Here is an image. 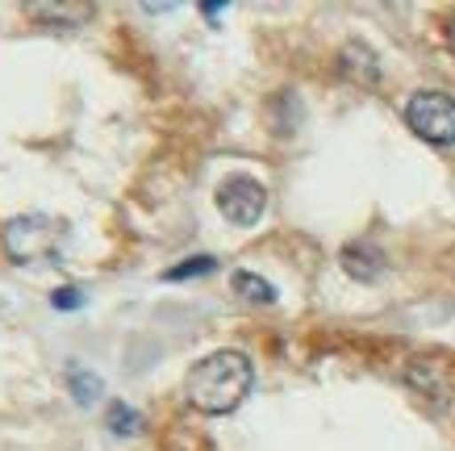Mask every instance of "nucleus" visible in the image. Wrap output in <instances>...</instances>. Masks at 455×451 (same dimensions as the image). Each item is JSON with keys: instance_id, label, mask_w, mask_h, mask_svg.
<instances>
[{"instance_id": "1", "label": "nucleus", "mask_w": 455, "mask_h": 451, "mask_svg": "<svg viewBox=\"0 0 455 451\" xmlns=\"http://www.w3.org/2000/svg\"><path fill=\"white\" fill-rule=\"evenodd\" d=\"M251 384H255L251 359L235 347H221V351H209L188 368L184 393L193 401V410L201 414H230L247 401Z\"/></svg>"}, {"instance_id": "2", "label": "nucleus", "mask_w": 455, "mask_h": 451, "mask_svg": "<svg viewBox=\"0 0 455 451\" xmlns=\"http://www.w3.org/2000/svg\"><path fill=\"white\" fill-rule=\"evenodd\" d=\"M71 226L51 213H17L4 221L0 230V246L17 268H38V263H55L68 246Z\"/></svg>"}, {"instance_id": "3", "label": "nucleus", "mask_w": 455, "mask_h": 451, "mask_svg": "<svg viewBox=\"0 0 455 451\" xmlns=\"http://www.w3.org/2000/svg\"><path fill=\"white\" fill-rule=\"evenodd\" d=\"M405 125L430 147H451L455 142V101L447 93H414L405 101Z\"/></svg>"}, {"instance_id": "4", "label": "nucleus", "mask_w": 455, "mask_h": 451, "mask_svg": "<svg viewBox=\"0 0 455 451\" xmlns=\"http://www.w3.org/2000/svg\"><path fill=\"white\" fill-rule=\"evenodd\" d=\"M221 218L235 221V226H255L267 209V189H263L255 176H226L213 192Z\"/></svg>"}, {"instance_id": "5", "label": "nucleus", "mask_w": 455, "mask_h": 451, "mask_svg": "<svg viewBox=\"0 0 455 451\" xmlns=\"http://www.w3.org/2000/svg\"><path fill=\"white\" fill-rule=\"evenodd\" d=\"M343 268L355 280H376V276L385 272V255L376 251V246H368V243H351V246H343Z\"/></svg>"}, {"instance_id": "6", "label": "nucleus", "mask_w": 455, "mask_h": 451, "mask_svg": "<svg viewBox=\"0 0 455 451\" xmlns=\"http://www.w3.org/2000/svg\"><path fill=\"white\" fill-rule=\"evenodd\" d=\"M68 389H71V401H76V406H92V401H100V393H105V381H100L97 372H88L84 364H68Z\"/></svg>"}, {"instance_id": "7", "label": "nucleus", "mask_w": 455, "mask_h": 451, "mask_svg": "<svg viewBox=\"0 0 455 451\" xmlns=\"http://www.w3.org/2000/svg\"><path fill=\"white\" fill-rule=\"evenodd\" d=\"M29 17H59L63 26H80V21H88L92 17V4H84V0H76V4H42V0H34V4H26Z\"/></svg>"}, {"instance_id": "8", "label": "nucleus", "mask_w": 455, "mask_h": 451, "mask_svg": "<svg viewBox=\"0 0 455 451\" xmlns=\"http://www.w3.org/2000/svg\"><path fill=\"white\" fill-rule=\"evenodd\" d=\"M230 285H235V293L243 301H251V305H272V301H276V288L255 272H235L230 276Z\"/></svg>"}, {"instance_id": "9", "label": "nucleus", "mask_w": 455, "mask_h": 451, "mask_svg": "<svg viewBox=\"0 0 455 451\" xmlns=\"http://www.w3.org/2000/svg\"><path fill=\"white\" fill-rule=\"evenodd\" d=\"M109 431L113 435H139L142 431V414L134 406H125V401H113L109 406Z\"/></svg>"}, {"instance_id": "10", "label": "nucleus", "mask_w": 455, "mask_h": 451, "mask_svg": "<svg viewBox=\"0 0 455 451\" xmlns=\"http://www.w3.org/2000/svg\"><path fill=\"white\" fill-rule=\"evenodd\" d=\"M218 268V260L213 255H196V260H184V263H176V268H167V280H188V276H205V272H213Z\"/></svg>"}, {"instance_id": "11", "label": "nucleus", "mask_w": 455, "mask_h": 451, "mask_svg": "<svg viewBox=\"0 0 455 451\" xmlns=\"http://www.w3.org/2000/svg\"><path fill=\"white\" fill-rule=\"evenodd\" d=\"M84 301H88V293H84V288H76V285L55 288V293H51V305H55V310H80Z\"/></svg>"}, {"instance_id": "12", "label": "nucleus", "mask_w": 455, "mask_h": 451, "mask_svg": "<svg viewBox=\"0 0 455 451\" xmlns=\"http://www.w3.org/2000/svg\"><path fill=\"white\" fill-rule=\"evenodd\" d=\"M201 13H205V17H221V13H226V4H201Z\"/></svg>"}]
</instances>
